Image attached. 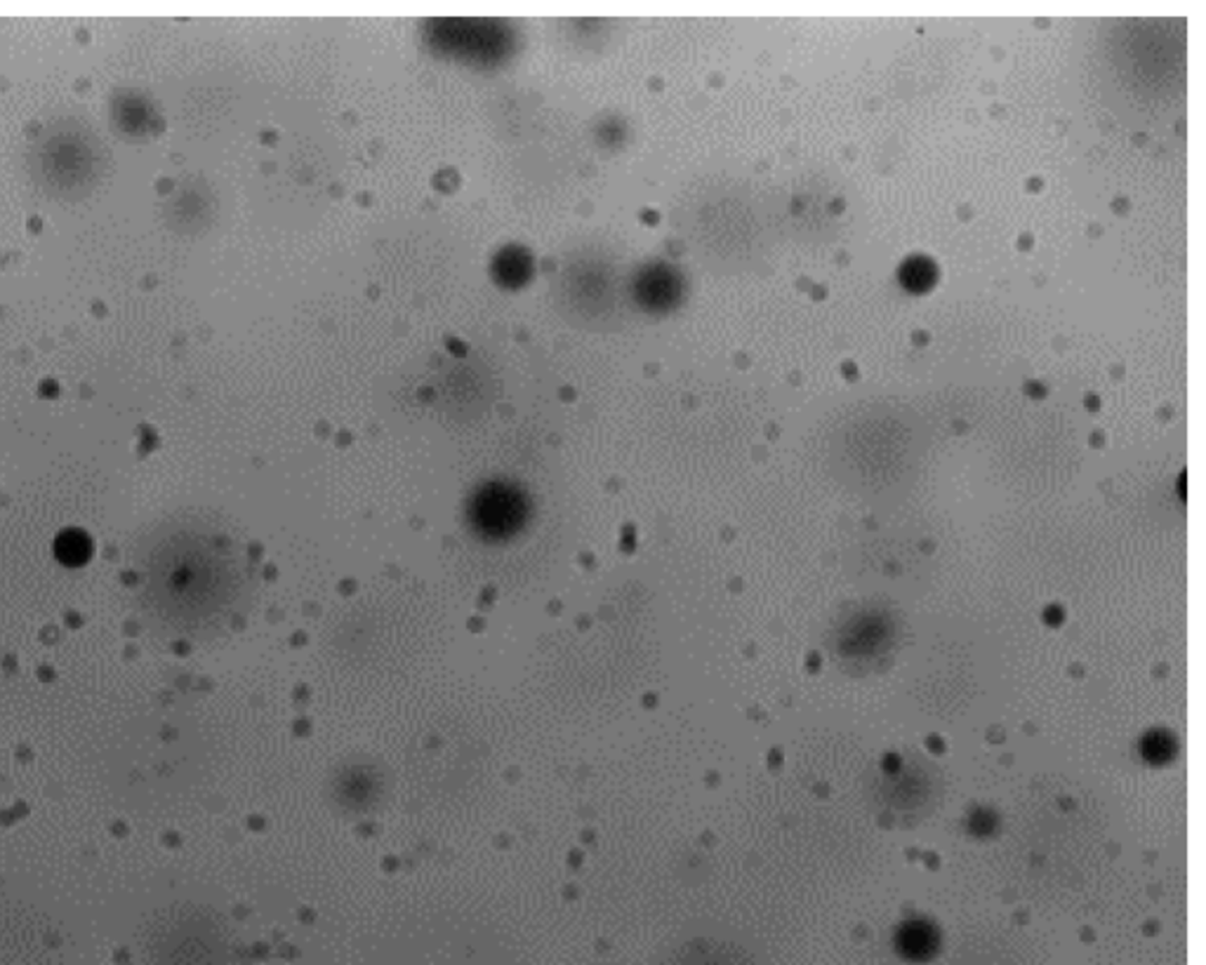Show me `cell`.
Here are the masks:
<instances>
[{
    "instance_id": "obj_1",
    "label": "cell",
    "mask_w": 1206,
    "mask_h": 965,
    "mask_svg": "<svg viewBox=\"0 0 1206 965\" xmlns=\"http://www.w3.org/2000/svg\"><path fill=\"white\" fill-rule=\"evenodd\" d=\"M637 295L648 309H667L682 295V278L671 266H653L639 276Z\"/></svg>"
},
{
    "instance_id": "obj_2",
    "label": "cell",
    "mask_w": 1206,
    "mask_h": 965,
    "mask_svg": "<svg viewBox=\"0 0 1206 965\" xmlns=\"http://www.w3.org/2000/svg\"><path fill=\"white\" fill-rule=\"evenodd\" d=\"M530 274V257L521 248H509L496 262V276L504 285H523Z\"/></svg>"
},
{
    "instance_id": "obj_3",
    "label": "cell",
    "mask_w": 1206,
    "mask_h": 965,
    "mask_svg": "<svg viewBox=\"0 0 1206 965\" xmlns=\"http://www.w3.org/2000/svg\"><path fill=\"white\" fill-rule=\"evenodd\" d=\"M935 264L926 257H910L901 269V283L910 293H926L935 283Z\"/></svg>"
}]
</instances>
